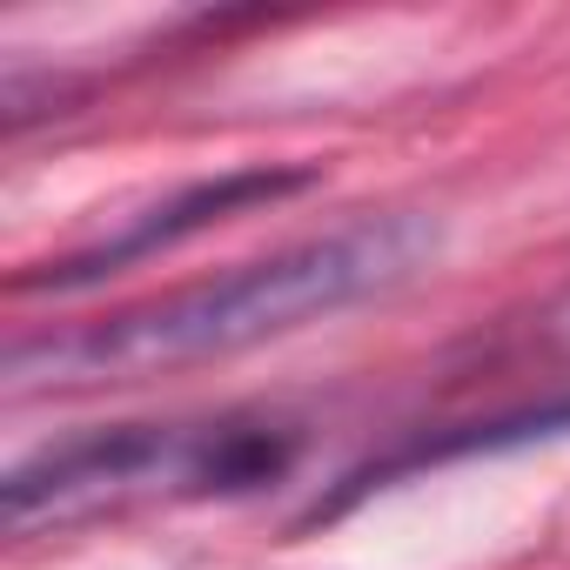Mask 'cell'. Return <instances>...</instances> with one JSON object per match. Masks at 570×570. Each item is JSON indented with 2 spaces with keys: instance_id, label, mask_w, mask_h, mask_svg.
<instances>
[{
  "instance_id": "3957f363",
  "label": "cell",
  "mask_w": 570,
  "mask_h": 570,
  "mask_svg": "<svg viewBox=\"0 0 570 570\" xmlns=\"http://www.w3.org/2000/svg\"><path fill=\"white\" fill-rule=\"evenodd\" d=\"M309 181H316L309 168H235V175L175 188V195L155 202L148 215H128L115 235H101V242H88V248H75V255H61V262L28 268L14 289H55V296H61V289H88V282H101V275H115V268H128V262H148V255L175 248L181 235H202V228H215V222H228V215L262 208V202H289V195H303Z\"/></svg>"
},
{
  "instance_id": "7a4b0ae2",
  "label": "cell",
  "mask_w": 570,
  "mask_h": 570,
  "mask_svg": "<svg viewBox=\"0 0 570 570\" xmlns=\"http://www.w3.org/2000/svg\"><path fill=\"white\" fill-rule=\"evenodd\" d=\"M289 436L268 423H128L41 450L8 476V530L88 523L155 497H222L282 476Z\"/></svg>"
},
{
  "instance_id": "6da1fadb",
  "label": "cell",
  "mask_w": 570,
  "mask_h": 570,
  "mask_svg": "<svg viewBox=\"0 0 570 570\" xmlns=\"http://www.w3.org/2000/svg\"><path fill=\"white\" fill-rule=\"evenodd\" d=\"M443 228L416 208L363 215L330 235L289 242L228 275L188 282L155 303L115 309L88 330H61L8 350L14 390H88V383H148L202 363H228L242 350L282 343L309 323H330L370 296H390L416 268H430Z\"/></svg>"
}]
</instances>
